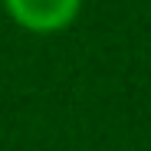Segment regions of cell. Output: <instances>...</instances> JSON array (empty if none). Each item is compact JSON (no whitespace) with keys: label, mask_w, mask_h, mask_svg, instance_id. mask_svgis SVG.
I'll return each instance as SVG.
<instances>
[{"label":"cell","mask_w":151,"mask_h":151,"mask_svg":"<svg viewBox=\"0 0 151 151\" xmlns=\"http://www.w3.org/2000/svg\"><path fill=\"white\" fill-rule=\"evenodd\" d=\"M7 13L23 30L33 33H56L76 20L79 0H4Z\"/></svg>","instance_id":"1"}]
</instances>
